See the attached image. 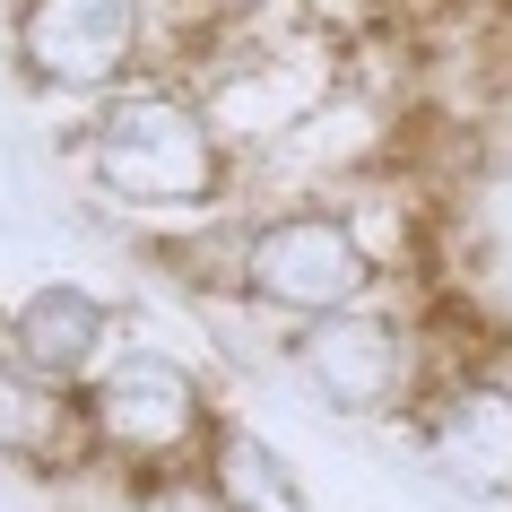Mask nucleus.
<instances>
[{"label":"nucleus","instance_id":"1","mask_svg":"<svg viewBox=\"0 0 512 512\" xmlns=\"http://www.w3.org/2000/svg\"><path fill=\"white\" fill-rule=\"evenodd\" d=\"M70 165L113 217L157 226V235H183L243 200L235 139L217 131L209 96L183 70H139L113 96H96L87 122H70Z\"/></svg>","mask_w":512,"mask_h":512},{"label":"nucleus","instance_id":"2","mask_svg":"<svg viewBox=\"0 0 512 512\" xmlns=\"http://www.w3.org/2000/svg\"><path fill=\"white\" fill-rule=\"evenodd\" d=\"M426 296L434 287H391V296L348 304V313H322V322H287L270 365L296 382L322 417L391 426V417L417 408V391H426V374H434Z\"/></svg>","mask_w":512,"mask_h":512},{"label":"nucleus","instance_id":"3","mask_svg":"<svg viewBox=\"0 0 512 512\" xmlns=\"http://www.w3.org/2000/svg\"><path fill=\"white\" fill-rule=\"evenodd\" d=\"M235 296L270 330H287V322H322V313L391 296V270H382V252L356 235V217L330 191L278 200V209L243 200V217H235Z\"/></svg>","mask_w":512,"mask_h":512},{"label":"nucleus","instance_id":"4","mask_svg":"<svg viewBox=\"0 0 512 512\" xmlns=\"http://www.w3.org/2000/svg\"><path fill=\"white\" fill-rule=\"evenodd\" d=\"M226 408H217L209 374L174 348H113V365L87 382V434H96V460L122 469V478H174V469H200V452L217 443Z\"/></svg>","mask_w":512,"mask_h":512},{"label":"nucleus","instance_id":"5","mask_svg":"<svg viewBox=\"0 0 512 512\" xmlns=\"http://www.w3.org/2000/svg\"><path fill=\"white\" fill-rule=\"evenodd\" d=\"M148 44H157L148 0H9V61L53 105H96L122 79L157 70Z\"/></svg>","mask_w":512,"mask_h":512},{"label":"nucleus","instance_id":"6","mask_svg":"<svg viewBox=\"0 0 512 512\" xmlns=\"http://www.w3.org/2000/svg\"><path fill=\"white\" fill-rule=\"evenodd\" d=\"M0 460H9V469H27V478H44V486L96 469L87 391H79V382L35 374L9 339H0Z\"/></svg>","mask_w":512,"mask_h":512},{"label":"nucleus","instance_id":"7","mask_svg":"<svg viewBox=\"0 0 512 512\" xmlns=\"http://www.w3.org/2000/svg\"><path fill=\"white\" fill-rule=\"evenodd\" d=\"M0 339L27 356L35 374L87 391L113 365V348H122V313H113V296H96L79 278H44V287H27V296L0 313Z\"/></svg>","mask_w":512,"mask_h":512},{"label":"nucleus","instance_id":"8","mask_svg":"<svg viewBox=\"0 0 512 512\" xmlns=\"http://www.w3.org/2000/svg\"><path fill=\"white\" fill-rule=\"evenodd\" d=\"M200 478H209L217 512H313L296 460L278 452L252 417H226V426H217V443L200 452Z\"/></svg>","mask_w":512,"mask_h":512},{"label":"nucleus","instance_id":"9","mask_svg":"<svg viewBox=\"0 0 512 512\" xmlns=\"http://www.w3.org/2000/svg\"><path fill=\"white\" fill-rule=\"evenodd\" d=\"M191 9H200L209 27H261V18H278L287 0H191Z\"/></svg>","mask_w":512,"mask_h":512}]
</instances>
